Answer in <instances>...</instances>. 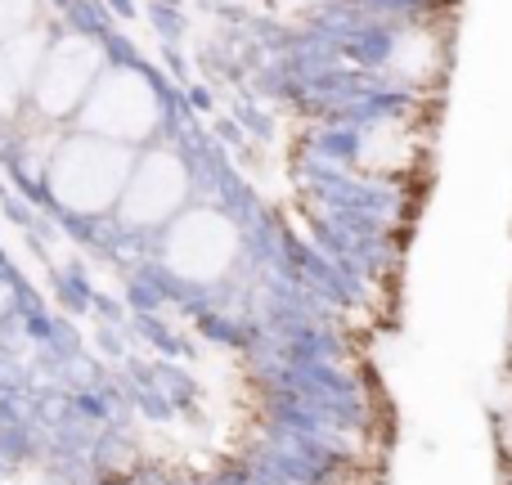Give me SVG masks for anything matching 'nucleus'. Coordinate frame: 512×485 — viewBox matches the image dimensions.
Instances as JSON below:
<instances>
[{
  "mask_svg": "<svg viewBox=\"0 0 512 485\" xmlns=\"http://www.w3.org/2000/svg\"><path fill=\"white\" fill-rule=\"evenodd\" d=\"M441 68V41L432 32H405L391 45V72L400 81H427Z\"/></svg>",
  "mask_w": 512,
  "mask_h": 485,
  "instance_id": "nucleus-6",
  "label": "nucleus"
},
{
  "mask_svg": "<svg viewBox=\"0 0 512 485\" xmlns=\"http://www.w3.org/2000/svg\"><path fill=\"white\" fill-rule=\"evenodd\" d=\"M18 81H14V72L5 68V59H0V122H9L14 117V108H18Z\"/></svg>",
  "mask_w": 512,
  "mask_h": 485,
  "instance_id": "nucleus-9",
  "label": "nucleus"
},
{
  "mask_svg": "<svg viewBox=\"0 0 512 485\" xmlns=\"http://www.w3.org/2000/svg\"><path fill=\"white\" fill-rule=\"evenodd\" d=\"M45 50H50V41H45V32H18L9 36L5 45H0V59H5V68L14 72L18 86H32L36 68H41Z\"/></svg>",
  "mask_w": 512,
  "mask_h": 485,
  "instance_id": "nucleus-7",
  "label": "nucleus"
},
{
  "mask_svg": "<svg viewBox=\"0 0 512 485\" xmlns=\"http://www.w3.org/2000/svg\"><path fill=\"white\" fill-rule=\"evenodd\" d=\"M131 149L113 140H99V135H72L54 149L50 162V194L59 207L77 216H99L108 207H117L126 180H131Z\"/></svg>",
  "mask_w": 512,
  "mask_h": 485,
  "instance_id": "nucleus-1",
  "label": "nucleus"
},
{
  "mask_svg": "<svg viewBox=\"0 0 512 485\" xmlns=\"http://www.w3.org/2000/svg\"><path fill=\"white\" fill-rule=\"evenodd\" d=\"M239 247V225L230 216L212 212V207H194V212H180L171 221L167 239H162V261L185 283H216L239 261Z\"/></svg>",
  "mask_w": 512,
  "mask_h": 485,
  "instance_id": "nucleus-3",
  "label": "nucleus"
},
{
  "mask_svg": "<svg viewBox=\"0 0 512 485\" xmlns=\"http://www.w3.org/2000/svg\"><path fill=\"white\" fill-rule=\"evenodd\" d=\"M99 72H104V54L90 36H59L45 50L41 68L32 77V99L45 117H68L86 104V95L95 90Z\"/></svg>",
  "mask_w": 512,
  "mask_h": 485,
  "instance_id": "nucleus-5",
  "label": "nucleus"
},
{
  "mask_svg": "<svg viewBox=\"0 0 512 485\" xmlns=\"http://www.w3.org/2000/svg\"><path fill=\"white\" fill-rule=\"evenodd\" d=\"M189 198V171L176 153L153 149L144 158H135L131 180H126L122 198H117V216H122L131 230H153V225H167L180 216Z\"/></svg>",
  "mask_w": 512,
  "mask_h": 485,
  "instance_id": "nucleus-4",
  "label": "nucleus"
},
{
  "mask_svg": "<svg viewBox=\"0 0 512 485\" xmlns=\"http://www.w3.org/2000/svg\"><path fill=\"white\" fill-rule=\"evenodd\" d=\"M9 301H14V292H9L5 274H0V315H5V310H9Z\"/></svg>",
  "mask_w": 512,
  "mask_h": 485,
  "instance_id": "nucleus-10",
  "label": "nucleus"
},
{
  "mask_svg": "<svg viewBox=\"0 0 512 485\" xmlns=\"http://www.w3.org/2000/svg\"><path fill=\"white\" fill-rule=\"evenodd\" d=\"M27 18H32V0H0V41L27 32Z\"/></svg>",
  "mask_w": 512,
  "mask_h": 485,
  "instance_id": "nucleus-8",
  "label": "nucleus"
},
{
  "mask_svg": "<svg viewBox=\"0 0 512 485\" xmlns=\"http://www.w3.org/2000/svg\"><path fill=\"white\" fill-rule=\"evenodd\" d=\"M162 122V99L135 68H104L95 90L81 104V131L113 140L131 149L135 140H149Z\"/></svg>",
  "mask_w": 512,
  "mask_h": 485,
  "instance_id": "nucleus-2",
  "label": "nucleus"
}]
</instances>
